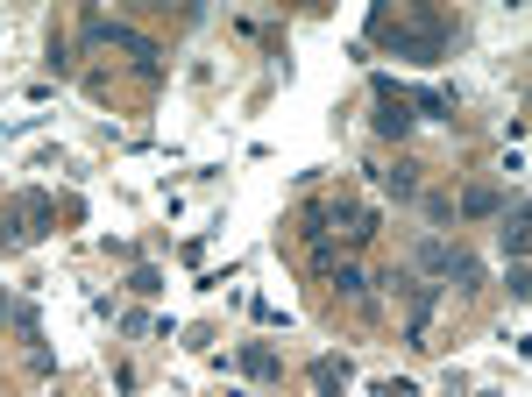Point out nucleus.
I'll return each mask as SVG.
<instances>
[{
	"mask_svg": "<svg viewBox=\"0 0 532 397\" xmlns=\"http://www.w3.org/2000/svg\"><path fill=\"white\" fill-rule=\"evenodd\" d=\"M369 36L391 43V57H412V64H440L454 29L440 15H369Z\"/></svg>",
	"mask_w": 532,
	"mask_h": 397,
	"instance_id": "1",
	"label": "nucleus"
},
{
	"mask_svg": "<svg viewBox=\"0 0 532 397\" xmlns=\"http://www.w3.org/2000/svg\"><path fill=\"white\" fill-rule=\"evenodd\" d=\"M334 291H341V298H362V291H369V277H362L355 263H341V270H334Z\"/></svg>",
	"mask_w": 532,
	"mask_h": 397,
	"instance_id": "11",
	"label": "nucleus"
},
{
	"mask_svg": "<svg viewBox=\"0 0 532 397\" xmlns=\"http://www.w3.org/2000/svg\"><path fill=\"white\" fill-rule=\"evenodd\" d=\"M128 291H135V298H157V291H164V277H157V270H149V263H142V270L128 277Z\"/></svg>",
	"mask_w": 532,
	"mask_h": 397,
	"instance_id": "13",
	"label": "nucleus"
},
{
	"mask_svg": "<svg viewBox=\"0 0 532 397\" xmlns=\"http://www.w3.org/2000/svg\"><path fill=\"white\" fill-rule=\"evenodd\" d=\"M376 185H384L391 199H412V192H419V178H412V164H398V171H376Z\"/></svg>",
	"mask_w": 532,
	"mask_h": 397,
	"instance_id": "9",
	"label": "nucleus"
},
{
	"mask_svg": "<svg viewBox=\"0 0 532 397\" xmlns=\"http://www.w3.org/2000/svg\"><path fill=\"white\" fill-rule=\"evenodd\" d=\"M462 213H469V220H497V213H504V192H490V185H469V192H462Z\"/></svg>",
	"mask_w": 532,
	"mask_h": 397,
	"instance_id": "7",
	"label": "nucleus"
},
{
	"mask_svg": "<svg viewBox=\"0 0 532 397\" xmlns=\"http://www.w3.org/2000/svg\"><path fill=\"white\" fill-rule=\"evenodd\" d=\"M313 390H320V397H341V390H348V362H341V355H320V362H313Z\"/></svg>",
	"mask_w": 532,
	"mask_h": 397,
	"instance_id": "6",
	"label": "nucleus"
},
{
	"mask_svg": "<svg viewBox=\"0 0 532 397\" xmlns=\"http://www.w3.org/2000/svg\"><path fill=\"white\" fill-rule=\"evenodd\" d=\"M419 114L405 100V86H391V78H376V135H405Z\"/></svg>",
	"mask_w": 532,
	"mask_h": 397,
	"instance_id": "4",
	"label": "nucleus"
},
{
	"mask_svg": "<svg viewBox=\"0 0 532 397\" xmlns=\"http://www.w3.org/2000/svg\"><path fill=\"white\" fill-rule=\"evenodd\" d=\"M242 369H249V376H277V355H270V348H242Z\"/></svg>",
	"mask_w": 532,
	"mask_h": 397,
	"instance_id": "12",
	"label": "nucleus"
},
{
	"mask_svg": "<svg viewBox=\"0 0 532 397\" xmlns=\"http://www.w3.org/2000/svg\"><path fill=\"white\" fill-rule=\"evenodd\" d=\"M86 43H114V50H128V57H135V71H142V78H157V43L135 36V29H128V22H114V15H86Z\"/></svg>",
	"mask_w": 532,
	"mask_h": 397,
	"instance_id": "3",
	"label": "nucleus"
},
{
	"mask_svg": "<svg viewBox=\"0 0 532 397\" xmlns=\"http://www.w3.org/2000/svg\"><path fill=\"white\" fill-rule=\"evenodd\" d=\"M447 263H454V249H447V242H419V270L447 277Z\"/></svg>",
	"mask_w": 532,
	"mask_h": 397,
	"instance_id": "10",
	"label": "nucleus"
},
{
	"mask_svg": "<svg viewBox=\"0 0 532 397\" xmlns=\"http://www.w3.org/2000/svg\"><path fill=\"white\" fill-rule=\"evenodd\" d=\"M447 277H454V291H476V284H483V263H476V256H462V249H454V263H447Z\"/></svg>",
	"mask_w": 532,
	"mask_h": 397,
	"instance_id": "8",
	"label": "nucleus"
},
{
	"mask_svg": "<svg viewBox=\"0 0 532 397\" xmlns=\"http://www.w3.org/2000/svg\"><path fill=\"white\" fill-rule=\"evenodd\" d=\"M497 249H504L511 263H525V199H511V206H504V227H497Z\"/></svg>",
	"mask_w": 532,
	"mask_h": 397,
	"instance_id": "5",
	"label": "nucleus"
},
{
	"mask_svg": "<svg viewBox=\"0 0 532 397\" xmlns=\"http://www.w3.org/2000/svg\"><path fill=\"white\" fill-rule=\"evenodd\" d=\"M50 220H57V199H50V192H22V199H8V206H0V249H29Z\"/></svg>",
	"mask_w": 532,
	"mask_h": 397,
	"instance_id": "2",
	"label": "nucleus"
}]
</instances>
